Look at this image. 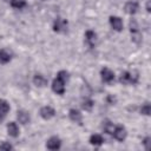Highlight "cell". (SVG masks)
<instances>
[{
  "label": "cell",
  "instance_id": "obj_1",
  "mask_svg": "<svg viewBox=\"0 0 151 151\" xmlns=\"http://www.w3.org/2000/svg\"><path fill=\"white\" fill-rule=\"evenodd\" d=\"M119 81L123 84H136L138 81L137 72H123L119 77Z\"/></svg>",
  "mask_w": 151,
  "mask_h": 151
},
{
  "label": "cell",
  "instance_id": "obj_2",
  "mask_svg": "<svg viewBox=\"0 0 151 151\" xmlns=\"http://www.w3.org/2000/svg\"><path fill=\"white\" fill-rule=\"evenodd\" d=\"M65 83L63 79H60L59 77H57L53 83H52V90L57 93V94H63L65 92Z\"/></svg>",
  "mask_w": 151,
  "mask_h": 151
},
{
  "label": "cell",
  "instance_id": "obj_3",
  "mask_svg": "<svg viewBox=\"0 0 151 151\" xmlns=\"http://www.w3.org/2000/svg\"><path fill=\"white\" fill-rule=\"evenodd\" d=\"M130 31L132 33V40L134 42H139L140 41V33H139V29H138L137 21L134 19H131V21H130Z\"/></svg>",
  "mask_w": 151,
  "mask_h": 151
},
{
  "label": "cell",
  "instance_id": "obj_4",
  "mask_svg": "<svg viewBox=\"0 0 151 151\" xmlns=\"http://www.w3.org/2000/svg\"><path fill=\"white\" fill-rule=\"evenodd\" d=\"M53 29L58 33H64L66 32L67 29V21L65 19H61V18H58L54 24H53Z\"/></svg>",
  "mask_w": 151,
  "mask_h": 151
},
{
  "label": "cell",
  "instance_id": "obj_5",
  "mask_svg": "<svg viewBox=\"0 0 151 151\" xmlns=\"http://www.w3.org/2000/svg\"><path fill=\"white\" fill-rule=\"evenodd\" d=\"M112 136H113L117 140L123 142V140L125 139V137H126V130H125V127H124V126H122V125L114 126L113 132H112Z\"/></svg>",
  "mask_w": 151,
  "mask_h": 151
},
{
  "label": "cell",
  "instance_id": "obj_6",
  "mask_svg": "<svg viewBox=\"0 0 151 151\" xmlns=\"http://www.w3.org/2000/svg\"><path fill=\"white\" fill-rule=\"evenodd\" d=\"M100 74H101L103 81H105V83H111V81L114 79V73H113L110 68H107V67H104V68L100 71Z\"/></svg>",
  "mask_w": 151,
  "mask_h": 151
},
{
  "label": "cell",
  "instance_id": "obj_7",
  "mask_svg": "<svg viewBox=\"0 0 151 151\" xmlns=\"http://www.w3.org/2000/svg\"><path fill=\"white\" fill-rule=\"evenodd\" d=\"M54 114H55V111L51 106H44V107L40 109V116L44 119H51Z\"/></svg>",
  "mask_w": 151,
  "mask_h": 151
},
{
  "label": "cell",
  "instance_id": "obj_8",
  "mask_svg": "<svg viewBox=\"0 0 151 151\" xmlns=\"http://www.w3.org/2000/svg\"><path fill=\"white\" fill-rule=\"evenodd\" d=\"M60 145H61V142L58 137H51L46 143V146L50 150H57L60 147Z\"/></svg>",
  "mask_w": 151,
  "mask_h": 151
},
{
  "label": "cell",
  "instance_id": "obj_9",
  "mask_svg": "<svg viewBox=\"0 0 151 151\" xmlns=\"http://www.w3.org/2000/svg\"><path fill=\"white\" fill-rule=\"evenodd\" d=\"M110 25L112 26V28L113 29H116V31H122L123 29V21H122V19L120 18H118V17H110Z\"/></svg>",
  "mask_w": 151,
  "mask_h": 151
},
{
  "label": "cell",
  "instance_id": "obj_10",
  "mask_svg": "<svg viewBox=\"0 0 151 151\" xmlns=\"http://www.w3.org/2000/svg\"><path fill=\"white\" fill-rule=\"evenodd\" d=\"M85 38H86V42L90 47H93L96 45V40H97V34L93 32V31H87L86 34H85Z\"/></svg>",
  "mask_w": 151,
  "mask_h": 151
},
{
  "label": "cell",
  "instance_id": "obj_11",
  "mask_svg": "<svg viewBox=\"0 0 151 151\" xmlns=\"http://www.w3.org/2000/svg\"><path fill=\"white\" fill-rule=\"evenodd\" d=\"M7 132H8V134L11 137H18L19 136V127H18V125L14 122L8 123V125H7Z\"/></svg>",
  "mask_w": 151,
  "mask_h": 151
},
{
  "label": "cell",
  "instance_id": "obj_12",
  "mask_svg": "<svg viewBox=\"0 0 151 151\" xmlns=\"http://www.w3.org/2000/svg\"><path fill=\"white\" fill-rule=\"evenodd\" d=\"M17 117H18V120H19L21 124H27V123L29 122V114H28L26 111H24V110L18 111Z\"/></svg>",
  "mask_w": 151,
  "mask_h": 151
},
{
  "label": "cell",
  "instance_id": "obj_13",
  "mask_svg": "<svg viewBox=\"0 0 151 151\" xmlns=\"http://www.w3.org/2000/svg\"><path fill=\"white\" fill-rule=\"evenodd\" d=\"M33 83H34V85H37L39 87H42L47 84V79L41 74H35L34 78H33Z\"/></svg>",
  "mask_w": 151,
  "mask_h": 151
},
{
  "label": "cell",
  "instance_id": "obj_14",
  "mask_svg": "<svg viewBox=\"0 0 151 151\" xmlns=\"http://www.w3.org/2000/svg\"><path fill=\"white\" fill-rule=\"evenodd\" d=\"M138 9V4L134 2V1H130L125 5V12L129 13V14H134Z\"/></svg>",
  "mask_w": 151,
  "mask_h": 151
},
{
  "label": "cell",
  "instance_id": "obj_15",
  "mask_svg": "<svg viewBox=\"0 0 151 151\" xmlns=\"http://www.w3.org/2000/svg\"><path fill=\"white\" fill-rule=\"evenodd\" d=\"M70 118H71V120H73V122H76V123H81V113L78 111V110H74V109H71L70 110Z\"/></svg>",
  "mask_w": 151,
  "mask_h": 151
},
{
  "label": "cell",
  "instance_id": "obj_16",
  "mask_svg": "<svg viewBox=\"0 0 151 151\" xmlns=\"http://www.w3.org/2000/svg\"><path fill=\"white\" fill-rule=\"evenodd\" d=\"M103 142H104V139H103V137L100 134H92L90 137V143L92 145H98L99 146V145L103 144Z\"/></svg>",
  "mask_w": 151,
  "mask_h": 151
},
{
  "label": "cell",
  "instance_id": "obj_17",
  "mask_svg": "<svg viewBox=\"0 0 151 151\" xmlns=\"http://www.w3.org/2000/svg\"><path fill=\"white\" fill-rule=\"evenodd\" d=\"M9 60H11V54L5 50H0V63L1 64H6Z\"/></svg>",
  "mask_w": 151,
  "mask_h": 151
},
{
  "label": "cell",
  "instance_id": "obj_18",
  "mask_svg": "<svg viewBox=\"0 0 151 151\" xmlns=\"http://www.w3.org/2000/svg\"><path fill=\"white\" fill-rule=\"evenodd\" d=\"M8 111H9V105H8V103H7L6 100L1 99V100H0V113H2L4 116H6Z\"/></svg>",
  "mask_w": 151,
  "mask_h": 151
},
{
  "label": "cell",
  "instance_id": "obj_19",
  "mask_svg": "<svg viewBox=\"0 0 151 151\" xmlns=\"http://www.w3.org/2000/svg\"><path fill=\"white\" fill-rule=\"evenodd\" d=\"M103 129L109 133V134H112V132H113V129H114V125L111 123V122H109V120H105L104 122V124H103Z\"/></svg>",
  "mask_w": 151,
  "mask_h": 151
},
{
  "label": "cell",
  "instance_id": "obj_20",
  "mask_svg": "<svg viewBox=\"0 0 151 151\" xmlns=\"http://www.w3.org/2000/svg\"><path fill=\"white\" fill-rule=\"evenodd\" d=\"M81 106H83L84 110L90 111V110L92 109V106H93V101H92L91 99H88V98H85V99H83V104H81Z\"/></svg>",
  "mask_w": 151,
  "mask_h": 151
},
{
  "label": "cell",
  "instance_id": "obj_21",
  "mask_svg": "<svg viewBox=\"0 0 151 151\" xmlns=\"http://www.w3.org/2000/svg\"><path fill=\"white\" fill-rule=\"evenodd\" d=\"M11 5L15 8H22L26 5L25 0H11Z\"/></svg>",
  "mask_w": 151,
  "mask_h": 151
},
{
  "label": "cell",
  "instance_id": "obj_22",
  "mask_svg": "<svg viewBox=\"0 0 151 151\" xmlns=\"http://www.w3.org/2000/svg\"><path fill=\"white\" fill-rule=\"evenodd\" d=\"M140 112H142L143 114H145V116H149V114L151 113V106H150L149 104H145L144 106H142Z\"/></svg>",
  "mask_w": 151,
  "mask_h": 151
},
{
  "label": "cell",
  "instance_id": "obj_23",
  "mask_svg": "<svg viewBox=\"0 0 151 151\" xmlns=\"http://www.w3.org/2000/svg\"><path fill=\"white\" fill-rule=\"evenodd\" d=\"M12 149H13V146H12L9 143L4 142V143L0 144V150H12Z\"/></svg>",
  "mask_w": 151,
  "mask_h": 151
},
{
  "label": "cell",
  "instance_id": "obj_24",
  "mask_svg": "<svg viewBox=\"0 0 151 151\" xmlns=\"http://www.w3.org/2000/svg\"><path fill=\"white\" fill-rule=\"evenodd\" d=\"M143 144L145 145V149H146V150H149V149H150V138H149V137H146V138L144 139Z\"/></svg>",
  "mask_w": 151,
  "mask_h": 151
},
{
  "label": "cell",
  "instance_id": "obj_25",
  "mask_svg": "<svg viewBox=\"0 0 151 151\" xmlns=\"http://www.w3.org/2000/svg\"><path fill=\"white\" fill-rule=\"evenodd\" d=\"M146 11L150 12V1H147V4H146Z\"/></svg>",
  "mask_w": 151,
  "mask_h": 151
},
{
  "label": "cell",
  "instance_id": "obj_26",
  "mask_svg": "<svg viewBox=\"0 0 151 151\" xmlns=\"http://www.w3.org/2000/svg\"><path fill=\"white\" fill-rule=\"evenodd\" d=\"M4 118H5V116H4L2 113H0V123H1L2 120H4Z\"/></svg>",
  "mask_w": 151,
  "mask_h": 151
},
{
  "label": "cell",
  "instance_id": "obj_27",
  "mask_svg": "<svg viewBox=\"0 0 151 151\" xmlns=\"http://www.w3.org/2000/svg\"><path fill=\"white\" fill-rule=\"evenodd\" d=\"M5 1H9V0H5Z\"/></svg>",
  "mask_w": 151,
  "mask_h": 151
}]
</instances>
